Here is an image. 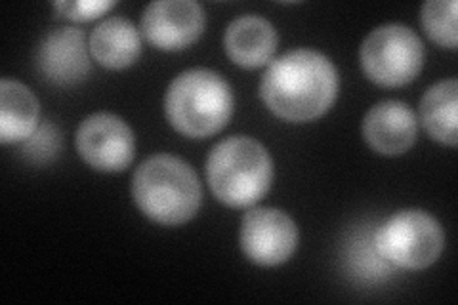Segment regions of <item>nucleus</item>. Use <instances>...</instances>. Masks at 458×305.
I'll use <instances>...</instances> for the list:
<instances>
[{"label":"nucleus","mask_w":458,"mask_h":305,"mask_svg":"<svg viewBox=\"0 0 458 305\" xmlns=\"http://www.w3.org/2000/svg\"><path fill=\"white\" fill-rule=\"evenodd\" d=\"M90 52L107 69L131 67L141 52L140 31L131 20L107 18L92 31Z\"/></svg>","instance_id":"obj_14"},{"label":"nucleus","mask_w":458,"mask_h":305,"mask_svg":"<svg viewBox=\"0 0 458 305\" xmlns=\"http://www.w3.org/2000/svg\"><path fill=\"white\" fill-rule=\"evenodd\" d=\"M456 109L458 82L441 80L429 89L420 101V119L426 132L436 141L454 148L456 145Z\"/></svg>","instance_id":"obj_15"},{"label":"nucleus","mask_w":458,"mask_h":305,"mask_svg":"<svg viewBox=\"0 0 458 305\" xmlns=\"http://www.w3.org/2000/svg\"><path fill=\"white\" fill-rule=\"evenodd\" d=\"M77 149L89 166L99 172H121L134 161L136 140L131 126L117 114L96 113L81 123Z\"/></svg>","instance_id":"obj_7"},{"label":"nucleus","mask_w":458,"mask_h":305,"mask_svg":"<svg viewBox=\"0 0 458 305\" xmlns=\"http://www.w3.org/2000/svg\"><path fill=\"white\" fill-rule=\"evenodd\" d=\"M207 178L220 202L232 208H247L269 191L274 163L260 141L249 136H233L210 151Z\"/></svg>","instance_id":"obj_4"},{"label":"nucleus","mask_w":458,"mask_h":305,"mask_svg":"<svg viewBox=\"0 0 458 305\" xmlns=\"http://www.w3.org/2000/svg\"><path fill=\"white\" fill-rule=\"evenodd\" d=\"M277 31L266 18L241 16L229 23L224 47L239 67L256 69L266 65L277 50Z\"/></svg>","instance_id":"obj_12"},{"label":"nucleus","mask_w":458,"mask_h":305,"mask_svg":"<svg viewBox=\"0 0 458 305\" xmlns=\"http://www.w3.org/2000/svg\"><path fill=\"white\" fill-rule=\"evenodd\" d=\"M114 3L106 0H77V3H55L54 8L73 21H90L109 12Z\"/></svg>","instance_id":"obj_19"},{"label":"nucleus","mask_w":458,"mask_h":305,"mask_svg":"<svg viewBox=\"0 0 458 305\" xmlns=\"http://www.w3.org/2000/svg\"><path fill=\"white\" fill-rule=\"evenodd\" d=\"M361 67L365 75L386 89L409 84L424 65V47L412 29L388 23L377 27L361 45Z\"/></svg>","instance_id":"obj_6"},{"label":"nucleus","mask_w":458,"mask_h":305,"mask_svg":"<svg viewBox=\"0 0 458 305\" xmlns=\"http://www.w3.org/2000/svg\"><path fill=\"white\" fill-rule=\"evenodd\" d=\"M132 197L149 220L161 225H182L197 214L203 191L188 163L172 155H155L134 172Z\"/></svg>","instance_id":"obj_2"},{"label":"nucleus","mask_w":458,"mask_h":305,"mask_svg":"<svg viewBox=\"0 0 458 305\" xmlns=\"http://www.w3.org/2000/svg\"><path fill=\"white\" fill-rule=\"evenodd\" d=\"M375 244L390 266L419 271L436 264L445 246V235L432 214L403 210L377 231Z\"/></svg>","instance_id":"obj_5"},{"label":"nucleus","mask_w":458,"mask_h":305,"mask_svg":"<svg viewBox=\"0 0 458 305\" xmlns=\"http://www.w3.org/2000/svg\"><path fill=\"white\" fill-rule=\"evenodd\" d=\"M260 96L266 107L283 121L319 119L338 96L336 67L321 52L293 50L267 67Z\"/></svg>","instance_id":"obj_1"},{"label":"nucleus","mask_w":458,"mask_h":305,"mask_svg":"<svg viewBox=\"0 0 458 305\" xmlns=\"http://www.w3.org/2000/svg\"><path fill=\"white\" fill-rule=\"evenodd\" d=\"M37 67L42 79L54 86L81 84L90 72V57L81 29L64 27L48 33L37 54Z\"/></svg>","instance_id":"obj_10"},{"label":"nucleus","mask_w":458,"mask_h":305,"mask_svg":"<svg viewBox=\"0 0 458 305\" xmlns=\"http://www.w3.org/2000/svg\"><path fill=\"white\" fill-rule=\"evenodd\" d=\"M38 128V99L18 80L0 82V141H25Z\"/></svg>","instance_id":"obj_13"},{"label":"nucleus","mask_w":458,"mask_h":305,"mask_svg":"<svg viewBox=\"0 0 458 305\" xmlns=\"http://www.w3.org/2000/svg\"><path fill=\"white\" fill-rule=\"evenodd\" d=\"M350 264L352 267L367 279H380L384 275H390L394 266L386 261L375 244V233H357L350 244Z\"/></svg>","instance_id":"obj_17"},{"label":"nucleus","mask_w":458,"mask_h":305,"mask_svg":"<svg viewBox=\"0 0 458 305\" xmlns=\"http://www.w3.org/2000/svg\"><path fill=\"white\" fill-rule=\"evenodd\" d=\"M141 31L159 50H183L203 35L205 12L193 0H159L143 12Z\"/></svg>","instance_id":"obj_9"},{"label":"nucleus","mask_w":458,"mask_h":305,"mask_svg":"<svg viewBox=\"0 0 458 305\" xmlns=\"http://www.w3.org/2000/svg\"><path fill=\"white\" fill-rule=\"evenodd\" d=\"M60 149V134L54 124L37 128V132L23 141V153L31 163H48Z\"/></svg>","instance_id":"obj_18"},{"label":"nucleus","mask_w":458,"mask_h":305,"mask_svg":"<svg viewBox=\"0 0 458 305\" xmlns=\"http://www.w3.org/2000/svg\"><path fill=\"white\" fill-rule=\"evenodd\" d=\"M241 250L256 266L276 267L291 259L298 246L293 217L277 208L250 210L241 224Z\"/></svg>","instance_id":"obj_8"},{"label":"nucleus","mask_w":458,"mask_h":305,"mask_svg":"<svg viewBox=\"0 0 458 305\" xmlns=\"http://www.w3.org/2000/svg\"><path fill=\"white\" fill-rule=\"evenodd\" d=\"M422 27L436 45L456 48V3L454 0H429L422 6Z\"/></svg>","instance_id":"obj_16"},{"label":"nucleus","mask_w":458,"mask_h":305,"mask_svg":"<svg viewBox=\"0 0 458 305\" xmlns=\"http://www.w3.org/2000/svg\"><path fill=\"white\" fill-rule=\"evenodd\" d=\"M417 114L403 101H380L365 114L363 138L372 151L386 157L403 155L417 141Z\"/></svg>","instance_id":"obj_11"},{"label":"nucleus","mask_w":458,"mask_h":305,"mask_svg":"<svg viewBox=\"0 0 458 305\" xmlns=\"http://www.w3.org/2000/svg\"><path fill=\"white\" fill-rule=\"evenodd\" d=\"M168 123L188 138L218 134L233 114V92L210 69L183 71L172 80L165 96Z\"/></svg>","instance_id":"obj_3"}]
</instances>
